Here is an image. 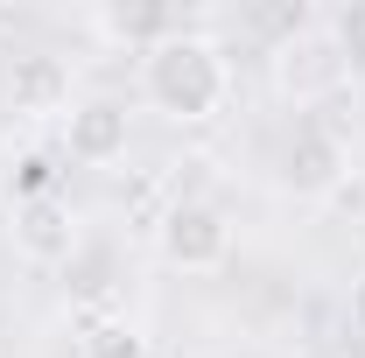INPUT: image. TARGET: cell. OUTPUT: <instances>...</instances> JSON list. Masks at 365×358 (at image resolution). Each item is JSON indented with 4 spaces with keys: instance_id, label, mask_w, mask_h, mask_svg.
Masks as SVG:
<instances>
[{
    "instance_id": "cell-3",
    "label": "cell",
    "mask_w": 365,
    "mask_h": 358,
    "mask_svg": "<svg viewBox=\"0 0 365 358\" xmlns=\"http://www.w3.org/2000/svg\"><path fill=\"white\" fill-rule=\"evenodd\" d=\"M155 246L182 274H218L232 260V218L218 204H204V197H182V204H169L155 218Z\"/></svg>"
},
{
    "instance_id": "cell-8",
    "label": "cell",
    "mask_w": 365,
    "mask_h": 358,
    "mask_svg": "<svg viewBox=\"0 0 365 358\" xmlns=\"http://www.w3.org/2000/svg\"><path fill=\"white\" fill-rule=\"evenodd\" d=\"M78 358H148V337H140V323H127V316H85Z\"/></svg>"
},
{
    "instance_id": "cell-9",
    "label": "cell",
    "mask_w": 365,
    "mask_h": 358,
    "mask_svg": "<svg viewBox=\"0 0 365 358\" xmlns=\"http://www.w3.org/2000/svg\"><path fill=\"white\" fill-rule=\"evenodd\" d=\"M344 323H351V330L365 337V267L351 274V295H344Z\"/></svg>"
},
{
    "instance_id": "cell-4",
    "label": "cell",
    "mask_w": 365,
    "mask_h": 358,
    "mask_svg": "<svg viewBox=\"0 0 365 358\" xmlns=\"http://www.w3.org/2000/svg\"><path fill=\"white\" fill-rule=\"evenodd\" d=\"M7 246H14L29 267H71L78 246H85V225H78V211H71L63 190H49V197H14V211H7Z\"/></svg>"
},
{
    "instance_id": "cell-5",
    "label": "cell",
    "mask_w": 365,
    "mask_h": 358,
    "mask_svg": "<svg viewBox=\"0 0 365 358\" xmlns=\"http://www.w3.org/2000/svg\"><path fill=\"white\" fill-rule=\"evenodd\" d=\"M351 176V148L337 127H317V120H295V134L281 140V190L295 197H337Z\"/></svg>"
},
{
    "instance_id": "cell-6",
    "label": "cell",
    "mask_w": 365,
    "mask_h": 358,
    "mask_svg": "<svg viewBox=\"0 0 365 358\" xmlns=\"http://www.w3.org/2000/svg\"><path fill=\"white\" fill-rule=\"evenodd\" d=\"M127 134L134 127H127L120 98H71V113H63V155L85 169H113L127 155Z\"/></svg>"
},
{
    "instance_id": "cell-7",
    "label": "cell",
    "mask_w": 365,
    "mask_h": 358,
    "mask_svg": "<svg viewBox=\"0 0 365 358\" xmlns=\"http://www.w3.org/2000/svg\"><path fill=\"white\" fill-rule=\"evenodd\" d=\"M7 106L29 113V120L71 113V63L49 56V49H21V56H7Z\"/></svg>"
},
{
    "instance_id": "cell-1",
    "label": "cell",
    "mask_w": 365,
    "mask_h": 358,
    "mask_svg": "<svg viewBox=\"0 0 365 358\" xmlns=\"http://www.w3.org/2000/svg\"><path fill=\"white\" fill-rule=\"evenodd\" d=\"M140 98H148L162 120H182V127L218 120L225 98H232L225 49L211 43L204 29H176V36L148 43V49H140Z\"/></svg>"
},
{
    "instance_id": "cell-2",
    "label": "cell",
    "mask_w": 365,
    "mask_h": 358,
    "mask_svg": "<svg viewBox=\"0 0 365 358\" xmlns=\"http://www.w3.org/2000/svg\"><path fill=\"white\" fill-rule=\"evenodd\" d=\"M344 78H351V43L330 21H309L288 43H274V85L295 106H323L330 91H344Z\"/></svg>"
}]
</instances>
